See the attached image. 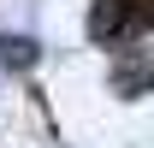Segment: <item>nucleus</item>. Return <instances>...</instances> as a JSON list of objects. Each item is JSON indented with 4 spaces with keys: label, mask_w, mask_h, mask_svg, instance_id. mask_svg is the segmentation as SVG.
Returning <instances> with one entry per match:
<instances>
[{
    "label": "nucleus",
    "mask_w": 154,
    "mask_h": 148,
    "mask_svg": "<svg viewBox=\"0 0 154 148\" xmlns=\"http://www.w3.org/2000/svg\"><path fill=\"white\" fill-rule=\"evenodd\" d=\"M0 59L6 65H30L36 59V42H0Z\"/></svg>",
    "instance_id": "f257e3e1"
}]
</instances>
